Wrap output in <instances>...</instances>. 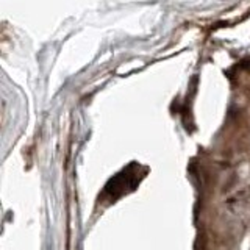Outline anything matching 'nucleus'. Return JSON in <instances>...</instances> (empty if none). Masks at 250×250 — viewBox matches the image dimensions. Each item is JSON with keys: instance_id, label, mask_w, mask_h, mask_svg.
<instances>
[]
</instances>
